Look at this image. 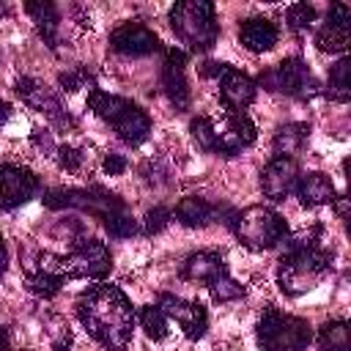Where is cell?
Instances as JSON below:
<instances>
[{
	"label": "cell",
	"instance_id": "f546056e",
	"mask_svg": "<svg viewBox=\"0 0 351 351\" xmlns=\"http://www.w3.org/2000/svg\"><path fill=\"white\" fill-rule=\"evenodd\" d=\"M208 291H211V299H214V302H233V299H241V296H244V285L236 282L228 271L219 274V277H214V280L208 282Z\"/></svg>",
	"mask_w": 351,
	"mask_h": 351
},
{
	"label": "cell",
	"instance_id": "30bf717a",
	"mask_svg": "<svg viewBox=\"0 0 351 351\" xmlns=\"http://www.w3.org/2000/svg\"><path fill=\"white\" fill-rule=\"evenodd\" d=\"M112 269V258L110 250L104 247V241L96 239H85L82 244L74 247V252L69 258H63V271L66 277H82V280H101L107 277Z\"/></svg>",
	"mask_w": 351,
	"mask_h": 351
},
{
	"label": "cell",
	"instance_id": "83f0119b",
	"mask_svg": "<svg viewBox=\"0 0 351 351\" xmlns=\"http://www.w3.org/2000/svg\"><path fill=\"white\" fill-rule=\"evenodd\" d=\"M189 134L195 140V145L200 151H211L214 154V143H217V129H214V121L208 115H197L189 121Z\"/></svg>",
	"mask_w": 351,
	"mask_h": 351
},
{
	"label": "cell",
	"instance_id": "9a60e30c",
	"mask_svg": "<svg viewBox=\"0 0 351 351\" xmlns=\"http://www.w3.org/2000/svg\"><path fill=\"white\" fill-rule=\"evenodd\" d=\"M351 41V5L332 3L324 27L315 33V44L321 52H346Z\"/></svg>",
	"mask_w": 351,
	"mask_h": 351
},
{
	"label": "cell",
	"instance_id": "6da1fadb",
	"mask_svg": "<svg viewBox=\"0 0 351 351\" xmlns=\"http://www.w3.org/2000/svg\"><path fill=\"white\" fill-rule=\"evenodd\" d=\"M80 324L107 351H123L132 343L137 313L118 285L99 282L77 299Z\"/></svg>",
	"mask_w": 351,
	"mask_h": 351
},
{
	"label": "cell",
	"instance_id": "836d02e7",
	"mask_svg": "<svg viewBox=\"0 0 351 351\" xmlns=\"http://www.w3.org/2000/svg\"><path fill=\"white\" fill-rule=\"evenodd\" d=\"M126 170V159L121 154H107L104 156V173L107 176H121Z\"/></svg>",
	"mask_w": 351,
	"mask_h": 351
},
{
	"label": "cell",
	"instance_id": "d6a6232c",
	"mask_svg": "<svg viewBox=\"0 0 351 351\" xmlns=\"http://www.w3.org/2000/svg\"><path fill=\"white\" fill-rule=\"evenodd\" d=\"M58 162H60V167H66V170H77V167L82 165V154H80L77 148L63 145V148L58 151Z\"/></svg>",
	"mask_w": 351,
	"mask_h": 351
},
{
	"label": "cell",
	"instance_id": "4dcf8cb0",
	"mask_svg": "<svg viewBox=\"0 0 351 351\" xmlns=\"http://www.w3.org/2000/svg\"><path fill=\"white\" fill-rule=\"evenodd\" d=\"M315 16H318L315 5H310V3H296V5L288 8V27H291V30H310L313 22H315Z\"/></svg>",
	"mask_w": 351,
	"mask_h": 351
},
{
	"label": "cell",
	"instance_id": "603a6c76",
	"mask_svg": "<svg viewBox=\"0 0 351 351\" xmlns=\"http://www.w3.org/2000/svg\"><path fill=\"white\" fill-rule=\"evenodd\" d=\"M310 140V126L307 123H288V126H280L277 134H274V154L277 156H288L293 159V154H299Z\"/></svg>",
	"mask_w": 351,
	"mask_h": 351
},
{
	"label": "cell",
	"instance_id": "e575fe53",
	"mask_svg": "<svg viewBox=\"0 0 351 351\" xmlns=\"http://www.w3.org/2000/svg\"><path fill=\"white\" fill-rule=\"evenodd\" d=\"M85 82V71H69V74H60V85L66 90H80Z\"/></svg>",
	"mask_w": 351,
	"mask_h": 351
},
{
	"label": "cell",
	"instance_id": "cb8c5ba5",
	"mask_svg": "<svg viewBox=\"0 0 351 351\" xmlns=\"http://www.w3.org/2000/svg\"><path fill=\"white\" fill-rule=\"evenodd\" d=\"M25 11L33 16L36 30L41 33V38L49 47H55V33H58V22H60L58 8L52 3H25Z\"/></svg>",
	"mask_w": 351,
	"mask_h": 351
},
{
	"label": "cell",
	"instance_id": "277c9868",
	"mask_svg": "<svg viewBox=\"0 0 351 351\" xmlns=\"http://www.w3.org/2000/svg\"><path fill=\"white\" fill-rule=\"evenodd\" d=\"M170 25L176 36L195 52H206L219 38L217 11L206 0H181L170 8Z\"/></svg>",
	"mask_w": 351,
	"mask_h": 351
},
{
	"label": "cell",
	"instance_id": "d6986e66",
	"mask_svg": "<svg viewBox=\"0 0 351 351\" xmlns=\"http://www.w3.org/2000/svg\"><path fill=\"white\" fill-rule=\"evenodd\" d=\"M296 197L307 208L332 203L335 200V184H332V178L326 173H318V170L315 173H307V176H299V181H296Z\"/></svg>",
	"mask_w": 351,
	"mask_h": 351
},
{
	"label": "cell",
	"instance_id": "5b68a950",
	"mask_svg": "<svg viewBox=\"0 0 351 351\" xmlns=\"http://www.w3.org/2000/svg\"><path fill=\"white\" fill-rule=\"evenodd\" d=\"M230 228L239 236V241L247 250H255V252L271 250V247H277L288 236L285 219L277 211L266 208V206H250V208H244L241 214H236L230 219Z\"/></svg>",
	"mask_w": 351,
	"mask_h": 351
},
{
	"label": "cell",
	"instance_id": "ffe728a7",
	"mask_svg": "<svg viewBox=\"0 0 351 351\" xmlns=\"http://www.w3.org/2000/svg\"><path fill=\"white\" fill-rule=\"evenodd\" d=\"M228 269H225V261H222V255H217V252H192L184 263H181V277L184 280H192V282H211L214 277H219V274H225Z\"/></svg>",
	"mask_w": 351,
	"mask_h": 351
},
{
	"label": "cell",
	"instance_id": "f1b7e54d",
	"mask_svg": "<svg viewBox=\"0 0 351 351\" xmlns=\"http://www.w3.org/2000/svg\"><path fill=\"white\" fill-rule=\"evenodd\" d=\"M101 222H104V230L112 239H132L137 233V222H134V217L126 208L123 211H115V214H107Z\"/></svg>",
	"mask_w": 351,
	"mask_h": 351
},
{
	"label": "cell",
	"instance_id": "e0dca14e",
	"mask_svg": "<svg viewBox=\"0 0 351 351\" xmlns=\"http://www.w3.org/2000/svg\"><path fill=\"white\" fill-rule=\"evenodd\" d=\"M296 181H299V167H296V162L288 159V156H274V159L263 167V173H261V189H263V195H266L269 200H274V203L285 200V197L296 189Z\"/></svg>",
	"mask_w": 351,
	"mask_h": 351
},
{
	"label": "cell",
	"instance_id": "7402d4cb",
	"mask_svg": "<svg viewBox=\"0 0 351 351\" xmlns=\"http://www.w3.org/2000/svg\"><path fill=\"white\" fill-rule=\"evenodd\" d=\"M214 211H217V208H214L208 200L197 197V195L181 197L178 206H176V217H178V222H181L184 228H203V225H208L211 217H214Z\"/></svg>",
	"mask_w": 351,
	"mask_h": 351
},
{
	"label": "cell",
	"instance_id": "74e56055",
	"mask_svg": "<svg viewBox=\"0 0 351 351\" xmlns=\"http://www.w3.org/2000/svg\"><path fill=\"white\" fill-rule=\"evenodd\" d=\"M0 351H8V332L0 326Z\"/></svg>",
	"mask_w": 351,
	"mask_h": 351
},
{
	"label": "cell",
	"instance_id": "5bb4252c",
	"mask_svg": "<svg viewBox=\"0 0 351 351\" xmlns=\"http://www.w3.org/2000/svg\"><path fill=\"white\" fill-rule=\"evenodd\" d=\"M159 47H162L159 36L140 22H123L110 36V49L118 55H126V58H143V55L156 52Z\"/></svg>",
	"mask_w": 351,
	"mask_h": 351
},
{
	"label": "cell",
	"instance_id": "8992f818",
	"mask_svg": "<svg viewBox=\"0 0 351 351\" xmlns=\"http://www.w3.org/2000/svg\"><path fill=\"white\" fill-rule=\"evenodd\" d=\"M258 343L263 351H304L313 343V326L299 315L269 307L258 321Z\"/></svg>",
	"mask_w": 351,
	"mask_h": 351
},
{
	"label": "cell",
	"instance_id": "d4e9b609",
	"mask_svg": "<svg viewBox=\"0 0 351 351\" xmlns=\"http://www.w3.org/2000/svg\"><path fill=\"white\" fill-rule=\"evenodd\" d=\"M318 351H351V329L346 321H329L318 332Z\"/></svg>",
	"mask_w": 351,
	"mask_h": 351
},
{
	"label": "cell",
	"instance_id": "7c38bea8",
	"mask_svg": "<svg viewBox=\"0 0 351 351\" xmlns=\"http://www.w3.org/2000/svg\"><path fill=\"white\" fill-rule=\"evenodd\" d=\"M217 143H214V154L219 156H236L241 154L247 145L255 143L258 132H255V123L250 121L247 112H228L225 121L217 126Z\"/></svg>",
	"mask_w": 351,
	"mask_h": 351
},
{
	"label": "cell",
	"instance_id": "8fae6325",
	"mask_svg": "<svg viewBox=\"0 0 351 351\" xmlns=\"http://www.w3.org/2000/svg\"><path fill=\"white\" fill-rule=\"evenodd\" d=\"M38 192V178L22 165H0V208L14 211Z\"/></svg>",
	"mask_w": 351,
	"mask_h": 351
},
{
	"label": "cell",
	"instance_id": "d590c367",
	"mask_svg": "<svg viewBox=\"0 0 351 351\" xmlns=\"http://www.w3.org/2000/svg\"><path fill=\"white\" fill-rule=\"evenodd\" d=\"M8 269V252H5V244H3V236H0V277L5 274Z\"/></svg>",
	"mask_w": 351,
	"mask_h": 351
},
{
	"label": "cell",
	"instance_id": "7a4b0ae2",
	"mask_svg": "<svg viewBox=\"0 0 351 351\" xmlns=\"http://www.w3.org/2000/svg\"><path fill=\"white\" fill-rule=\"evenodd\" d=\"M332 269V258L315 241H296L280 261L277 285L285 296H302L313 291Z\"/></svg>",
	"mask_w": 351,
	"mask_h": 351
},
{
	"label": "cell",
	"instance_id": "4316f807",
	"mask_svg": "<svg viewBox=\"0 0 351 351\" xmlns=\"http://www.w3.org/2000/svg\"><path fill=\"white\" fill-rule=\"evenodd\" d=\"M137 321H140L143 332H145L151 340L167 337V315H165L156 304H145V307L137 313Z\"/></svg>",
	"mask_w": 351,
	"mask_h": 351
},
{
	"label": "cell",
	"instance_id": "ac0fdd59",
	"mask_svg": "<svg viewBox=\"0 0 351 351\" xmlns=\"http://www.w3.org/2000/svg\"><path fill=\"white\" fill-rule=\"evenodd\" d=\"M280 38V30L271 19L266 16H250L241 22L239 27V41L250 49V52H269Z\"/></svg>",
	"mask_w": 351,
	"mask_h": 351
},
{
	"label": "cell",
	"instance_id": "484cf974",
	"mask_svg": "<svg viewBox=\"0 0 351 351\" xmlns=\"http://www.w3.org/2000/svg\"><path fill=\"white\" fill-rule=\"evenodd\" d=\"M351 60L348 58H340L332 69H329V82H326V96L332 101H348L351 96Z\"/></svg>",
	"mask_w": 351,
	"mask_h": 351
},
{
	"label": "cell",
	"instance_id": "4fadbf2b",
	"mask_svg": "<svg viewBox=\"0 0 351 351\" xmlns=\"http://www.w3.org/2000/svg\"><path fill=\"white\" fill-rule=\"evenodd\" d=\"M156 307H159L165 315L176 318L178 326L184 329V335H186L189 340H200V337L206 335V329H208V313H206V307L197 304V302H186V299H181V296L162 293Z\"/></svg>",
	"mask_w": 351,
	"mask_h": 351
},
{
	"label": "cell",
	"instance_id": "9c48e42d",
	"mask_svg": "<svg viewBox=\"0 0 351 351\" xmlns=\"http://www.w3.org/2000/svg\"><path fill=\"white\" fill-rule=\"evenodd\" d=\"M203 74L217 80L219 99H222V104L230 112H244V107L252 104V99H255V80L247 77L244 71H236L228 63H206Z\"/></svg>",
	"mask_w": 351,
	"mask_h": 351
},
{
	"label": "cell",
	"instance_id": "1f68e13d",
	"mask_svg": "<svg viewBox=\"0 0 351 351\" xmlns=\"http://www.w3.org/2000/svg\"><path fill=\"white\" fill-rule=\"evenodd\" d=\"M170 219H173V211H170L167 206H154V208L145 214V233L154 236V233L165 230V228L170 225Z\"/></svg>",
	"mask_w": 351,
	"mask_h": 351
},
{
	"label": "cell",
	"instance_id": "44dd1931",
	"mask_svg": "<svg viewBox=\"0 0 351 351\" xmlns=\"http://www.w3.org/2000/svg\"><path fill=\"white\" fill-rule=\"evenodd\" d=\"M16 90H19V96H22L27 104H33L38 112H47L52 121H60V123H63V121H69V118L60 112V104H58V101H55V99H52V96H49L38 82H36V80L22 77V80L16 82Z\"/></svg>",
	"mask_w": 351,
	"mask_h": 351
},
{
	"label": "cell",
	"instance_id": "8d00e7d4",
	"mask_svg": "<svg viewBox=\"0 0 351 351\" xmlns=\"http://www.w3.org/2000/svg\"><path fill=\"white\" fill-rule=\"evenodd\" d=\"M8 115H11V107H8L5 101H0V126L8 121Z\"/></svg>",
	"mask_w": 351,
	"mask_h": 351
},
{
	"label": "cell",
	"instance_id": "52a82bcc",
	"mask_svg": "<svg viewBox=\"0 0 351 351\" xmlns=\"http://www.w3.org/2000/svg\"><path fill=\"white\" fill-rule=\"evenodd\" d=\"M258 82L266 88V90H274V93H288V96H296V99H310L318 93V80L315 74L307 69V63L302 58H285L282 63L266 69Z\"/></svg>",
	"mask_w": 351,
	"mask_h": 351
},
{
	"label": "cell",
	"instance_id": "2e32d148",
	"mask_svg": "<svg viewBox=\"0 0 351 351\" xmlns=\"http://www.w3.org/2000/svg\"><path fill=\"white\" fill-rule=\"evenodd\" d=\"M162 88L170 99V104L176 110H186L189 107V82H186V52L170 47L165 52V63H162Z\"/></svg>",
	"mask_w": 351,
	"mask_h": 351
},
{
	"label": "cell",
	"instance_id": "3957f363",
	"mask_svg": "<svg viewBox=\"0 0 351 351\" xmlns=\"http://www.w3.org/2000/svg\"><path fill=\"white\" fill-rule=\"evenodd\" d=\"M88 107L93 110V115H99L101 121H107L118 132V137L123 143H129V145H140L151 134V118H148V112L140 110L134 101H129L123 96H112V93H104L99 88H90Z\"/></svg>",
	"mask_w": 351,
	"mask_h": 351
},
{
	"label": "cell",
	"instance_id": "ba28073f",
	"mask_svg": "<svg viewBox=\"0 0 351 351\" xmlns=\"http://www.w3.org/2000/svg\"><path fill=\"white\" fill-rule=\"evenodd\" d=\"M44 206L47 208H80L96 217H107L115 211H123L126 203L118 195H110L101 186H90V189H49L44 195Z\"/></svg>",
	"mask_w": 351,
	"mask_h": 351
}]
</instances>
